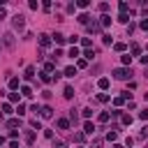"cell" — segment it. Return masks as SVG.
Returning <instances> with one entry per match:
<instances>
[{"instance_id": "obj_13", "label": "cell", "mask_w": 148, "mask_h": 148, "mask_svg": "<svg viewBox=\"0 0 148 148\" xmlns=\"http://www.w3.org/2000/svg\"><path fill=\"white\" fill-rule=\"evenodd\" d=\"M67 56H69V58H79V56H81V53H79V49H77V46H72Z\"/></svg>"}, {"instance_id": "obj_47", "label": "cell", "mask_w": 148, "mask_h": 148, "mask_svg": "<svg viewBox=\"0 0 148 148\" xmlns=\"http://www.w3.org/2000/svg\"><path fill=\"white\" fill-rule=\"evenodd\" d=\"M3 16H7V12H5V7H0V18Z\"/></svg>"}, {"instance_id": "obj_11", "label": "cell", "mask_w": 148, "mask_h": 148, "mask_svg": "<svg viewBox=\"0 0 148 148\" xmlns=\"http://www.w3.org/2000/svg\"><path fill=\"white\" fill-rule=\"evenodd\" d=\"M40 44H42V46H49V44H51V37H49V35H40Z\"/></svg>"}, {"instance_id": "obj_43", "label": "cell", "mask_w": 148, "mask_h": 148, "mask_svg": "<svg viewBox=\"0 0 148 148\" xmlns=\"http://www.w3.org/2000/svg\"><path fill=\"white\" fill-rule=\"evenodd\" d=\"M97 7H100V12H106V9H109V5H106V3H100Z\"/></svg>"}, {"instance_id": "obj_33", "label": "cell", "mask_w": 148, "mask_h": 148, "mask_svg": "<svg viewBox=\"0 0 148 148\" xmlns=\"http://www.w3.org/2000/svg\"><path fill=\"white\" fill-rule=\"evenodd\" d=\"M120 60H123V65H130V63H132V56H123Z\"/></svg>"}, {"instance_id": "obj_4", "label": "cell", "mask_w": 148, "mask_h": 148, "mask_svg": "<svg viewBox=\"0 0 148 148\" xmlns=\"http://www.w3.org/2000/svg\"><path fill=\"white\" fill-rule=\"evenodd\" d=\"M40 116H42V118H51V116H53V109H51V106H42Z\"/></svg>"}, {"instance_id": "obj_38", "label": "cell", "mask_w": 148, "mask_h": 148, "mask_svg": "<svg viewBox=\"0 0 148 148\" xmlns=\"http://www.w3.org/2000/svg\"><path fill=\"white\" fill-rule=\"evenodd\" d=\"M134 28H137L134 23H127V35H132V32H134Z\"/></svg>"}, {"instance_id": "obj_12", "label": "cell", "mask_w": 148, "mask_h": 148, "mask_svg": "<svg viewBox=\"0 0 148 148\" xmlns=\"http://www.w3.org/2000/svg\"><path fill=\"white\" fill-rule=\"evenodd\" d=\"M79 23L88 26V23H90V16H88V14H79Z\"/></svg>"}, {"instance_id": "obj_3", "label": "cell", "mask_w": 148, "mask_h": 148, "mask_svg": "<svg viewBox=\"0 0 148 148\" xmlns=\"http://www.w3.org/2000/svg\"><path fill=\"white\" fill-rule=\"evenodd\" d=\"M3 44H5L7 49H14L16 40H14V35H12V32H5V35H3Z\"/></svg>"}, {"instance_id": "obj_28", "label": "cell", "mask_w": 148, "mask_h": 148, "mask_svg": "<svg viewBox=\"0 0 148 148\" xmlns=\"http://www.w3.org/2000/svg\"><path fill=\"white\" fill-rule=\"evenodd\" d=\"M65 97H67V100H69V97H74V90H72V88H69V86H67V88H65Z\"/></svg>"}, {"instance_id": "obj_36", "label": "cell", "mask_w": 148, "mask_h": 148, "mask_svg": "<svg viewBox=\"0 0 148 148\" xmlns=\"http://www.w3.org/2000/svg\"><path fill=\"white\" fill-rule=\"evenodd\" d=\"M16 114H18V116H23V114H26V106H23V104H18V109H16Z\"/></svg>"}, {"instance_id": "obj_42", "label": "cell", "mask_w": 148, "mask_h": 148, "mask_svg": "<svg viewBox=\"0 0 148 148\" xmlns=\"http://www.w3.org/2000/svg\"><path fill=\"white\" fill-rule=\"evenodd\" d=\"M81 44H83L86 49H90V40H88V37H83V40H81Z\"/></svg>"}, {"instance_id": "obj_46", "label": "cell", "mask_w": 148, "mask_h": 148, "mask_svg": "<svg viewBox=\"0 0 148 148\" xmlns=\"http://www.w3.org/2000/svg\"><path fill=\"white\" fill-rule=\"evenodd\" d=\"M139 118H141V120H148V111H141V114H139Z\"/></svg>"}, {"instance_id": "obj_16", "label": "cell", "mask_w": 148, "mask_h": 148, "mask_svg": "<svg viewBox=\"0 0 148 148\" xmlns=\"http://www.w3.org/2000/svg\"><path fill=\"white\" fill-rule=\"evenodd\" d=\"M120 118H123V125H132V116L130 114H123Z\"/></svg>"}, {"instance_id": "obj_32", "label": "cell", "mask_w": 148, "mask_h": 148, "mask_svg": "<svg viewBox=\"0 0 148 148\" xmlns=\"http://www.w3.org/2000/svg\"><path fill=\"white\" fill-rule=\"evenodd\" d=\"M114 49H116V51H125V44H123V42H116Z\"/></svg>"}, {"instance_id": "obj_26", "label": "cell", "mask_w": 148, "mask_h": 148, "mask_svg": "<svg viewBox=\"0 0 148 148\" xmlns=\"http://www.w3.org/2000/svg\"><path fill=\"white\" fill-rule=\"evenodd\" d=\"M95 53H97V51H92V49H86V53H83V56H86V58L90 60V58H92V56H95Z\"/></svg>"}, {"instance_id": "obj_39", "label": "cell", "mask_w": 148, "mask_h": 148, "mask_svg": "<svg viewBox=\"0 0 148 148\" xmlns=\"http://www.w3.org/2000/svg\"><path fill=\"white\" fill-rule=\"evenodd\" d=\"M3 114H12V106L9 104H3Z\"/></svg>"}, {"instance_id": "obj_45", "label": "cell", "mask_w": 148, "mask_h": 148, "mask_svg": "<svg viewBox=\"0 0 148 148\" xmlns=\"http://www.w3.org/2000/svg\"><path fill=\"white\" fill-rule=\"evenodd\" d=\"M123 102H125V97H116V100H114V104H116V106H120Z\"/></svg>"}, {"instance_id": "obj_18", "label": "cell", "mask_w": 148, "mask_h": 148, "mask_svg": "<svg viewBox=\"0 0 148 148\" xmlns=\"http://www.w3.org/2000/svg\"><path fill=\"white\" fill-rule=\"evenodd\" d=\"M97 86H100L102 90H106V88H109V79H100V81H97Z\"/></svg>"}, {"instance_id": "obj_48", "label": "cell", "mask_w": 148, "mask_h": 148, "mask_svg": "<svg viewBox=\"0 0 148 148\" xmlns=\"http://www.w3.org/2000/svg\"><path fill=\"white\" fill-rule=\"evenodd\" d=\"M114 148H125V146H120V143H114Z\"/></svg>"}, {"instance_id": "obj_6", "label": "cell", "mask_w": 148, "mask_h": 148, "mask_svg": "<svg viewBox=\"0 0 148 148\" xmlns=\"http://www.w3.org/2000/svg\"><path fill=\"white\" fill-rule=\"evenodd\" d=\"M109 23H111V16H109V14H102V16H100V26L104 28V26H109Z\"/></svg>"}, {"instance_id": "obj_8", "label": "cell", "mask_w": 148, "mask_h": 148, "mask_svg": "<svg viewBox=\"0 0 148 148\" xmlns=\"http://www.w3.org/2000/svg\"><path fill=\"white\" fill-rule=\"evenodd\" d=\"M65 40H67V37L60 35V32H56V35H53V42H56V44H65Z\"/></svg>"}, {"instance_id": "obj_14", "label": "cell", "mask_w": 148, "mask_h": 148, "mask_svg": "<svg viewBox=\"0 0 148 148\" xmlns=\"http://www.w3.org/2000/svg\"><path fill=\"white\" fill-rule=\"evenodd\" d=\"M63 74H65V77H69V79H72L74 74H77V67H67V69H65Z\"/></svg>"}, {"instance_id": "obj_27", "label": "cell", "mask_w": 148, "mask_h": 148, "mask_svg": "<svg viewBox=\"0 0 148 148\" xmlns=\"http://www.w3.org/2000/svg\"><path fill=\"white\" fill-rule=\"evenodd\" d=\"M90 3H88V0H79V3H77V7H81V9H86Z\"/></svg>"}, {"instance_id": "obj_15", "label": "cell", "mask_w": 148, "mask_h": 148, "mask_svg": "<svg viewBox=\"0 0 148 148\" xmlns=\"http://www.w3.org/2000/svg\"><path fill=\"white\" fill-rule=\"evenodd\" d=\"M21 92H23L26 97H32V88H30V86H23V88H21Z\"/></svg>"}, {"instance_id": "obj_1", "label": "cell", "mask_w": 148, "mask_h": 148, "mask_svg": "<svg viewBox=\"0 0 148 148\" xmlns=\"http://www.w3.org/2000/svg\"><path fill=\"white\" fill-rule=\"evenodd\" d=\"M130 77H132V69H127V67H118V69H114V79H118V81H127Z\"/></svg>"}, {"instance_id": "obj_5", "label": "cell", "mask_w": 148, "mask_h": 148, "mask_svg": "<svg viewBox=\"0 0 148 148\" xmlns=\"http://www.w3.org/2000/svg\"><path fill=\"white\" fill-rule=\"evenodd\" d=\"M102 30V26L97 23V21H92V23H88V32H100Z\"/></svg>"}, {"instance_id": "obj_9", "label": "cell", "mask_w": 148, "mask_h": 148, "mask_svg": "<svg viewBox=\"0 0 148 148\" xmlns=\"http://www.w3.org/2000/svg\"><path fill=\"white\" fill-rule=\"evenodd\" d=\"M56 125H58L60 130H67V127H69V120H67V118H58V123H56Z\"/></svg>"}, {"instance_id": "obj_41", "label": "cell", "mask_w": 148, "mask_h": 148, "mask_svg": "<svg viewBox=\"0 0 148 148\" xmlns=\"http://www.w3.org/2000/svg\"><path fill=\"white\" fill-rule=\"evenodd\" d=\"M74 141H79V143H81V141H83V134H81V132H77V134H74Z\"/></svg>"}, {"instance_id": "obj_22", "label": "cell", "mask_w": 148, "mask_h": 148, "mask_svg": "<svg viewBox=\"0 0 148 148\" xmlns=\"http://www.w3.org/2000/svg\"><path fill=\"white\" fill-rule=\"evenodd\" d=\"M141 53V46L139 44H132V56H139Z\"/></svg>"}, {"instance_id": "obj_40", "label": "cell", "mask_w": 148, "mask_h": 148, "mask_svg": "<svg viewBox=\"0 0 148 148\" xmlns=\"http://www.w3.org/2000/svg\"><path fill=\"white\" fill-rule=\"evenodd\" d=\"M9 102H18V92H12V95H9Z\"/></svg>"}, {"instance_id": "obj_37", "label": "cell", "mask_w": 148, "mask_h": 148, "mask_svg": "<svg viewBox=\"0 0 148 148\" xmlns=\"http://www.w3.org/2000/svg\"><path fill=\"white\" fill-rule=\"evenodd\" d=\"M26 141H28V143H32V141H35V134H32V132H28V134H26Z\"/></svg>"}, {"instance_id": "obj_31", "label": "cell", "mask_w": 148, "mask_h": 148, "mask_svg": "<svg viewBox=\"0 0 148 148\" xmlns=\"http://www.w3.org/2000/svg\"><path fill=\"white\" fill-rule=\"evenodd\" d=\"M127 7H130L127 3H120V5H118V9H120V14H125V12H127Z\"/></svg>"}, {"instance_id": "obj_23", "label": "cell", "mask_w": 148, "mask_h": 148, "mask_svg": "<svg viewBox=\"0 0 148 148\" xmlns=\"http://www.w3.org/2000/svg\"><path fill=\"white\" fill-rule=\"evenodd\" d=\"M53 69H56V63H46L44 65V72H53Z\"/></svg>"}, {"instance_id": "obj_17", "label": "cell", "mask_w": 148, "mask_h": 148, "mask_svg": "<svg viewBox=\"0 0 148 148\" xmlns=\"http://www.w3.org/2000/svg\"><path fill=\"white\" fill-rule=\"evenodd\" d=\"M9 88H12V90H16V88H18V79H16V77H12V79H9Z\"/></svg>"}, {"instance_id": "obj_24", "label": "cell", "mask_w": 148, "mask_h": 148, "mask_svg": "<svg viewBox=\"0 0 148 148\" xmlns=\"http://www.w3.org/2000/svg\"><path fill=\"white\" fill-rule=\"evenodd\" d=\"M7 127H12V130H14V127H18V120H16V118H12V120H7Z\"/></svg>"}, {"instance_id": "obj_2", "label": "cell", "mask_w": 148, "mask_h": 148, "mask_svg": "<svg viewBox=\"0 0 148 148\" xmlns=\"http://www.w3.org/2000/svg\"><path fill=\"white\" fill-rule=\"evenodd\" d=\"M12 26H14V30H23V28H26V18H23L21 14L12 16Z\"/></svg>"}, {"instance_id": "obj_34", "label": "cell", "mask_w": 148, "mask_h": 148, "mask_svg": "<svg viewBox=\"0 0 148 148\" xmlns=\"http://www.w3.org/2000/svg\"><path fill=\"white\" fill-rule=\"evenodd\" d=\"M90 148H102V139H95V141H92V146Z\"/></svg>"}, {"instance_id": "obj_10", "label": "cell", "mask_w": 148, "mask_h": 148, "mask_svg": "<svg viewBox=\"0 0 148 148\" xmlns=\"http://www.w3.org/2000/svg\"><path fill=\"white\" fill-rule=\"evenodd\" d=\"M83 132L86 134H92V132H95V125H92V123H83Z\"/></svg>"}, {"instance_id": "obj_35", "label": "cell", "mask_w": 148, "mask_h": 148, "mask_svg": "<svg viewBox=\"0 0 148 148\" xmlns=\"http://www.w3.org/2000/svg\"><path fill=\"white\" fill-rule=\"evenodd\" d=\"M139 28H141V30H148V18H143V21L139 23Z\"/></svg>"}, {"instance_id": "obj_20", "label": "cell", "mask_w": 148, "mask_h": 148, "mask_svg": "<svg viewBox=\"0 0 148 148\" xmlns=\"http://www.w3.org/2000/svg\"><path fill=\"white\" fill-rule=\"evenodd\" d=\"M42 81H44V83H51L53 77H49V72H42Z\"/></svg>"}, {"instance_id": "obj_21", "label": "cell", "mask_w": 148, "mask_h": 148, "mask_svg": "<svg viewBox=\"0 0 148 148\" xmlns=\"http://www.w3.org/2000/svg\"><path fill=\"white\" fill-rule=\"evenodd\" d=\"M69 120H72V123H74V125H77V120H79V116H77V111H74V109H72V111H69Z\"/></svg>"}, {"instance_id": "obj_25", "label": "cell", "mask_w": 148, "mask_h": 148, "mask_svg": "<svg viewBox=\"0 0 148 148\" xmlns=\"http://www.w3.org/2000/svg\"><path fill=\"white\" fill-rule=\"evenodd\" d=\"M118 21H120V23H130V16H127V14H120Z\"/></svg>"}, {"instance_id": "obj_30", "label": "cell", "mask_w": 148, "mask_h": 148, "mask_svg": "<svg viewBox=\"0 0 148 148\" xmlns=\"http://www.w3.org/2000/svg\"><path fill=\"white\" fill-rule=\"evenodd\" d=\"M109 120V114H106V111H102V114H100V123H106Z\"/></svg>"}, {"instance_id": "obj_29", "label": "cell", "mask_w": 148, "mask_h": 148, "mask_svg": "<svg viewBox=\"0 0 148 148\" xmlns=\"http://www.w3.org/2000/svg\"><path fill=\"white\" fill-rule=\"evenodd\" d=\"M106 139H109V141H116V139H118V132H109Z\"/></svg>"}, {"instance_id": "obj_19", "label": "cell", "mask_w": 148, "mask_h": 148, "mask_svg": "<svg viewBox=\"0 0 148 148\" xmlns=\"http://www.w3.org/2000/svg\"><path fill=\"white\" fill-rule=\"evenodd\" d=\"M30 127H32V130H42V125H40V120H37V118L30 120Z\"/></svg>"}, {"instance_id": "obj_44", "label": "cell", "mask_w": 148, "mask_h": 148, "mask_svg": "<svg viewBox=\"0 0 148 148\" xmlns=\"http://www.w3.org/2000/svg\"><path fill=\"white\" fill-rule=\"evenodd\" d=\"M97 102H109V95H97Z\"/></svg>"}, {"instance_id": "obj_7", "label": "cell", "mask_w": 148, "mask_h": 148, "mask_svg": "<svg viewBox=\"0 0 148 148\" xmlns=\"http://www.w3.org/2000/svg\"><path fill=\"white\" fill-rule=\"evenodd\" d=\"M23 77H26V79H32V77H35V67H32V65H28V67H26Z\"/></svg>"}, {"instance_id": "obj_49", "label": "cell", "mask_w": 148, "mask_h": 148, "mask_svg": "<svg viewBox=\"0 0 148 148\" xmlns=\"http://www.w3.org/2000/svg\"><path fill=\"white\" fill-rule=\"evenodd\" d=\"M146 77H148V69H146Z\"/></svg>"}]
</instances>
